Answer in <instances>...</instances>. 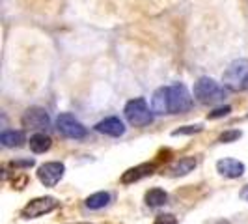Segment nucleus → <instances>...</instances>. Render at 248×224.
<instances>
[{
  "label": "nucleus",
  "mask_w": 248,
  "mask_h": 224,
  "mask_svg": "<svg viewBox=\"0 0 248 224\" xmlns=\"http://www.w3.org/2000/svg\"><path fill=\"white\" fill-rule=\"evenodd\" d=\"M224 86L233 90V92H243L248 90V60H235L228 65L224 71Z\"/></svg>",
  "instance_id": "1"
},
{
  "label": "nucleus",
  "mask_w": 248,
  "mask_h": 224,
  "mask_svg": "<svg viewBox=\"0 0 248 224\" xmlns=\"http://www.w3.org/2000/svg\"><path fill=\"white\" fill-rule=\"evenodd\" d=\"M125 118L135 127H146L153 122V109H149L144 97L131 99L125 105Z\"/></svg>",
  "instance_id": "2"
},
{
  "label": "nucleus",
  "mask_w": 248,
  "mask_h": 224,
  "mask_svg": "<svg viewBox=\"0 0 248 224\" xmlns=\"http://www.w3.org/2000/svg\"><path fill=\"white\" fill-rule=\"evenodd\" d=\"M224 94L226 92L218 86L217 80H213L211 77H200L196 84H194V97L203 105H209L213 101L222 99Z\"/></svg>",
  "instance_id": "3"
},
{
  "label": "nucleus",
  "mask_w": 248,
  "mask_h": 224,
  "mask_svg": "<svg viewBox=\"0 0 248 224\" xmlns=\"http://www.w3.org/2000/svg\"><path fill=\"white\" fill-rule=\"evenodd\" d=\"M168 105H170V114H183L190 111L192 97L185 84L175 82L172 86H168Z\"/></svg>",
  "instance_id": "4"
},
{
  "label": "nucleus",
  "mask_w": 248,
  "mask_h": 224,
  "mask_svg": "<svg viewBox=\"0 0 248 224\" xmlns=\"http://www.w3.org/2000/svg\"><path fill=\"white\" fill-rule=\"evenodd\" d=\"M56 129H58L60 135H63L65 138H73V140H80L88 135L86 127L69 112H62L56 118Z\"/></svg>",
  "instance_id": "5"
},
{
  "label": "nucleus",
  "mask_w": 248,
  "mask_h": 224,
  "mask_svg": "<svg viewBox=\"0 0 248 224\" xmlns=\"http://www.w3.org/2000/svg\"><path fill=\"white\" fill-rule=\"evenodd\" d=\"M58 206H60V202L56 198H52V196H39V198L30 200L21 209V217L23 219H37L41 215L54 211Z\"/></svg>",
  "instance_id": "6"
},
{
  "label": "nucleus",
  "mask_w": 248,
  "mask_h": 224,
  "mask_svg": "<svg viewBox=\"0 0 248 224\" xmlns=\"http://www.w3.org/2000/svg\"><path fill=\"white\" fill-rule=\"evenodd\" d=\"M63 174H65V166L63 162L58 161L45 162L37 168V179L45 187H54L63 177Z\"/></svg>",
  "instance_id": "7"
},
{
  "label": "nucleus",
  "mask_w": 248,
  "mask_h": 224,
  "mask_svg": "<svg viewBox=\"0 0 248 224\" xmlns=\"http://www.w3.org/2000/svg\"><path fill=\"white\" fill-rule=\"evenodd\" d=\"M23 125L28 127V129H47L50 125V118L45 109L41 107H30L28 111L23 114Z\"/></svg>",
  "instance_id": "8"
},
{
  "label": "nucleus",
  "mask_w": 248,
  "mask_h": 224,
  "mask_svg": "<svg viewBox=\"0 0 248 224\" xmlns=\"http://www.w3.org/2000/svg\"><path fill=\"white\" fill-rule=\"evenodd\" d=\"M95 131L101 133V135H107V137H122L125 133V125L120 118L116 116H110V118H105L101 120L99 124L95 125Z\"/></svg>",
  "instance_id": "9"
},
{
  "label": "nucleus",
  "mask_w": 248,
  "mask_h": 224,
  "mask_svg": "<svg viewBox=\"0 0 248 224\" xmlns=\"http://www.w3.org/2000/svg\"><path fill=\"white\" fill-rule=\"evenodd\" d=\"M217 170L218 174L224 177H230V179H235L245 174V164L237 159H220L217 162Z\"/></svg>",
  "instance_id": "10"
},
{
  "label": "nucleus",
  "mask_w": 248,
  "mask_h": 224,
  "mask_svg": "<svg viewBox=\"0 0 248 224\" xmlns=\"http://www.w3.org/2000/svg\"><path fill=\"white\" fill-rule=\"evenodd\" d=\"M153 170H155V164H138L135 168H129L127 172H124L122 176V183L124 185H129V183H135L138 179H142V177H146V176H151L153 174Z\"/></svg>",
  "instance_id": "11"
},
{
  "label": "nucleus",
  "mask_w": 248,
  "mask_h": 224,
  "mask_svg": "<svg viewBox=\"0 0 248 224\" xmlns=\"http://www.w3.org/2000/svg\"><path fill=\"white\" fill-rule=\"evenodd\" d=\"M151 109H153L155 114H170V105H168V86L159 88V90L153 94Z\"/></svg>",
  "instance_id": "12"
},
{
  "label": "nucleus",
  "mask_w": 248,
  "mask_h": 224,
  "mask_svg": "<svg viewBox=\"0 0 248 224\" xmlns=\"http://www.w3.org/2000/svg\"><path fill=\"white\" fill-rule=\"evenodd\" d=\"M196 164H198V159L196 157H183V159H179V161H175L172 166H170V176H186L188 172H192L194 168H196Z\"/></svg>",
  "instance_id": "13"
},
{
  "label": "nucleus",
  "mask_w": 248,
  "mask_h": 224,
  "mask_svg": "<svg viewBox=\"0 0 248 224\" xmlns=\"http://www.w3.org/2000/svg\"><path fill=\"white\" fill-rule=\"evenodd\" d=\"M144 200H146V204H148L149 208H161V206H164L168 202V192L164 189L153 187V189H149L148 192H146Z\"/></svg>",
  "instance_id": "14"
},
{
  "label": "nucleus",
  "mask_w": 248,
  "mask_h": 224,
  "mask_svg": "<svg viewBox=\"0 0 248 224\" xmlns=\"http://www.w3.org/2000/svg\"><path fill=\"white\" fill-rule=\"evenodd\" d=\"M0 142L4 148H19L25 142V133L23 131H2Z\"/></svg>",
  "instance_id": "15"
},
{
  "label": "nucleus",
  "mask_w": 248,
  "mask_h": 224,
  "mask_svg": "<svg viewBox=\"0 0 248 224\" xmlns=\"http://www.w3.org/2000/svg\"><path fill=\"white\" fill-rule=\"evenodd\" d=\"M50 146H52V140L45 133H36L30 137V149L34 153H45L47 149H50Z\"/></svg>",
  "instance_id": "16"
},
{
  "label": "nucleus",
  "mask_w": 248,
  "mask_h": 224,
  "mask_svg": "<svg viewBox=\"0 0 248 224\" xmlns=\"http://www.w3.org/2000/svg\"><path fill=\"white\" fill-rule=\"evenodd\" d=\"M84 204H86L88 209H103V208H107L110 204V194L103 192V191L95 192V194H90Z\"/></svg>",
  "instance_id": "17"
},
{
  "label": "nucleus",
  "mask_w": 248,
  "mask_h": 224,
  "mask_svg": "<svg viewBox=\"0 0 248 224\" xmlns=\"http://www.w3.org/2000/svg\"><path fill=\"white\" fill-rule=\"evenodd\" d=\"M203 127L200 124L196 125H185V127H179V129H175V131H172V135L174 137H181V135H194V133H200Z\"/></svg>",
  "instance_id": "18"
},
{
  "label": "nucleus",
  "mask_w": 248,
  "mask_h": 224,
  "mask_svg": "<svg viewBox=\"0 0 248 224\" xmlns=\"http://www.w3.org/2000/svg\"><path fill=\"white\" fill-rule=\"evenodd\" d=\"M243 137V133L241 131H237V129H232V131H226L222 133L220 137H218V142H222V144H230V142H233L237 138Z\"/></svg>",
  "instance_id": "19"
},
{
  "label": "nucleus",
  "mask_w": 248,
  "mask_h": 224,
  "mask_svg": "<svg viewBox=\"0 0 248 224\" xmlns=\"http://www.w3.org/2000/svg\"><path fill=\"white\" fill-rule=\"evenodd\" d=\"M153 224H177V217L172 213H162L153 221Z\"/></svg>",
  "instance_id": "20"
},
{
  "label": "nucleus",
  "mask_w": 248,
  "mask_h": 224,
  "mask_svg": "<svg viewBox=\"0 0 248 224\" xmlns=\"http://www.w3.org/2000/svg\"><path fill=\"white\" fill-rule=\"evenodd\" d=\"M232 112V107H218V109H215L213 112H209V120H217V118H224V116H228Z\"/></svg>",
  "instance_id": "21"
},
{
  "label": "nucleus",
  "mask_w": 248,
  "mask_h": 224,
  "mask_svg": "<svg viewBox=\"0 0 248 224\" xmlns=\"http://www.w3.org/2000/svg\"><path fill=\"white\" fill-rule=\"evenodd\" d=\"M239 196H241V198L245 200V202H248V185L243 187V191L239 192Z\"/></svg>",
  "instance_id": "22"
},
{
  "label": "nucleus",
  "mask_w": 248,
  "mask_h": 224,
  "mask_svg": "<svg viewBox=\"0 0 248 224\" xmlns=\"http://www.w3.org/2000/svg\"><path fill=\"white\" fill-rule=\"evenodd\" d=\"M213 224H230V223H228V221H224V219H222V221H217V223H213Z\"/></svg>",
  "instance_id": "23"
}]
</instances>
